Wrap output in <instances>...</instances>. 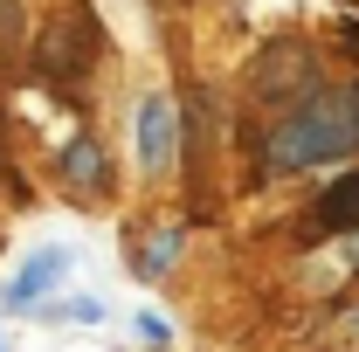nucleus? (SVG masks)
<instances>
[{
    "mask_svg": "<svg viewBox=\"0 0 359 352\" xmlns=\"http://www.w3.org/2000/svg\"><path fill=\"white\" fill-rule=\"evenodd\" d=\"M318 221H325V228L359 235V173H339L325 194H318Z\"/></svg>",
    "mask_w": 359,
    "mask_h": 352,
    "instance_id": "nucleus-6",
    "label": "nucleus"
},
{
    "mask_svg": "<svg viewBox=\"0 0 359 352\" xmlns=\"http://www.w3.org/2000/svg\"><path fill=\"white\" fill-rule=\"evenodd\" d=\"M256 90H263V97L304 90V97H311V90H318V69H311V55H304V48H290V42H276V48L263 55V62H256Z\"/></svg>",
    "mask_w": 359,
    "mask_h": 352,
    "instance_id": "nucleus-5",
    "label": "nucleus"
},
{
    "mask_svg": "<svg viewBox=\"0 0 359 352\" xmlns=\"http://www.w3.org/2000/svg\"><path fill=\"white\" fill-rule=\"evenodd\" d=\"M62 269H69V256H62V249H35L28 263L7 276V290H0V297H7V311H35L48 290L62 283Z\"/></svg>",
    "mask_w": 359,
    "mask_h": 352,
    "instance_id": "nucleus-4",
    "label": "nucleus"
},
{
    "mask_svg": "<svg viewBox=\"0 0 359 352\" xmlns=\"http://www.w3.org/2000/svg\"><path fill=\"white\" fill-rule=\"evenodd\" d=\"M132 132H138V166H145V173H166L173 152H180V111H173V97H145Z\"/></svg>",
    "mask_w": 359,
    "mask_h": 352,
    "instance_id": "nucleus-3",
    "label": "nucleus"
},
{
    "mask_svg": "<svg viewBox=\"0 0 359 352\" xmlns=\"http://www.w3.org/2000/svg\"><path fill=\"white\" fill-rule=\"evenodd\" d=\"M62 180L83 187V194H97V187H104V152H97L90 138H76V145L62 152Z\"/></svg>",
    "mask_w": 359,
    "mask_h": 352,
    "instance_id": "nucleus-7",
    "label": "nucleus"
},
{
    "mask_svg": "<svg viewBox=\"0 0 359 352\" xmlns=\"http://www.w3.org/2000/svg\"><path fill=\"white\" fill-rule=\"evenodd\" d=\"M173 256H180V221H173V228H159V235L145 242V256H138V276H145V283H159V276L173 269Z\"/></svg>",
    "mask_w": 359,
    "mask_h": 352,
    "instance_id": "nucleus-8",
    "label": "nucleus"
},
{
    "mask_svg": "<svg viewBox=\"0 0 359 352\" xmlns=\"http://www.w3.org/2000/svg\"><path fill=\"white\" fill-rule=\"evenodd\" d=\"M97 55H104V28H97L90 0H76V7H62V14L42 28L35 69H42L48 83H83L90 69H97Z\"/></svg>",
    "mask_w": 359,
    "mask_h": 352,
    "instance_id": "nucleus-2",
    "label": "nucleus"
},
{
    "mask_svg": "<svg viewBox=\"0 0 359 352\" xmlns=\"http://www.w3.org/2000/svg\"><path fill=\"white\" fill-rule=\"evenodd\" d=\"M62 318H76V325H97V318H104V304H97V297H69V304H62Z\"/></svg>",
    "mask_w": 359,
    "mask_h": 352,
    "instance_id": "nucleus-9",
    "label": "nucleus"
},
{
    "mask_svg": "<svg viewBox=\"0 0 359 352\" xmlns=\"http://www.w3.org/2000/svg\"><path fill=\"white\" fill-rule=\"evenodd\" d=\"M359 152V90L325 97L311 90L276 132H269V166L276 173H304V166H339Z\"/></svg>",
    "mask_w": 359,
    "mask_h": 352,
    "instance_id": "nucleus-1",
    "label": "nucleus"
},
{
    "mask_svg": "<svg viewBox=\"0 0 359 352\" xmlns=\"http://www.w3.org/2000/svg\"><path fill=\"white\" fill-rule=\"evenodd\" d=\"M138 339H152V346H166V318H159V311H145V318H138Z\"/></svg>",
    "mask_w": 359,
    "mask_h": 352,
    "instance_id": "nucleus-10",
    "label": "nucleus"
}]
</instances>
